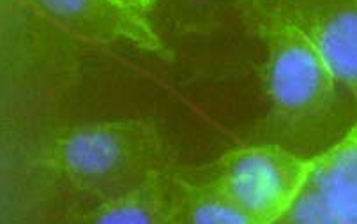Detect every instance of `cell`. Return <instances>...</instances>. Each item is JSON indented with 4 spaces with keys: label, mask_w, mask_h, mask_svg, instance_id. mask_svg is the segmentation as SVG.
Returning a JSON list of instances; mask_svg holds the SVG:
<instances>
[{
    "label": "cell",
    "mask_w": 357,
    "mask_h": 224,
    "mask_svg": "<svg viewBox=\"0 0 357 224\" xmlns=\"http://www.w3.org/2000/svg\"><path fill=\"white\" fill-rule=\"evenodd\" d=\"M251 25L266 46L269 145L313 161L357 127V101L336 80L312 42L273 11L248 4Z\"/></svg>",
    "instance_id": "obj_1"
},
{
    "label": "cell",
    "mask_w": 357,
    "mask_h": 224,
    "mask_svg": "<svg viewBox=\"0 0 357 224\" xmlns=\"http://www.w3.org/2000/svg\"><path fill=\"white\" fill-rule=\"evenodd\" d=\"M59 179L96 209L144 189L174 170L156 127L144 120L89 122L55 141Z\"/></svg>",
    "instance_id": "obj_2"
},
{
    "label": "cell",
    "mask_w": 357,
    "mask_h": 224,
    "mask_svg": "<svg viewBox=\"0 0 357 224\" xmlns=\"http://www.w3.org/2000/svg\"><path fill=\"white\" fill-rule=\"evenodd\" d=\"M308 161L274 145L244 147L227 152L206 166L178 170L188 182L198 184L257 224H271L296 196Z\"/></svg>",
    "instance_id": "obj_3"
},
{
    "label": "cell",
    "mask_w": 357,
    "mask_h": 224,
    "mask_svg": "<svg viewBox=\"0 0 357 224\" xmlns=\"http://www.w3.org/2000/svg\"><path fill=\"white\" fill-rule=\"evenodd\" d=\"M271 224H357V127L310 161L296 196Z\"/></svg>",
    "instance_id": "obj_4"
},
{
    "label": "cell",
    "mask_w": 357,
    "mask_h": 224,
    "mask_svg": "<svg viewBox=\"0 0 357 224\" xmlns=\"http://www.w3.org/2000/svg\"><path fill=\"white\" fill-rule=\"evenodd\" d=\"M27 11L55 23L62 31L91 42H130L137 48L165 54L160 35L149 23L152 2L130 0H39L22 2Z\"/></svg>",
    "instance_id": "obj_5"
},
{
    "label": "cell",
    "mask_w": 357,
    "mask_h": 224,
    "mask_svg": "<svg viewBox=\"0 0 357 224\" xmlns=\"http://www.w3.org/2000/svg\"><path fill=\"white\" fill-rule=\"evenodd\" d=\"M269 4L312 42L331 74L357 101V0H289Z\"/></svg>",
    "instance_id": "obj_6"
},
{
    "label": "cell",
    "mask_w": 357,
    "mask_h": 224,
    "mask_svg": "<svg viewBox=\"0 0 357 224\" xmlns=\"http://www.w3.org/2000/svg\"><path fill=\"white\" fill-rule=\"evenodd\" d=\"M183 189L178 170H170L130 196L82 212L66 224H174Z\"/></svg>",
    "instance_id": "obj_7"
},
{
    "label": "cell",
    "mask_w": 357,
    "mask_h": 224,
    "mask_svg": "<svg viewBox=\"0 0 357 224\" xmlns=\"http://www.w3.org/2000/svg\"><path fill=\"white\" fill-rule=\"evenodd\" d=\"M181 175V171H178ZM174 224H257L216 193L183 179Z\"/></svg>",
    "instance_id": "obj_8"
}]
</instances>
